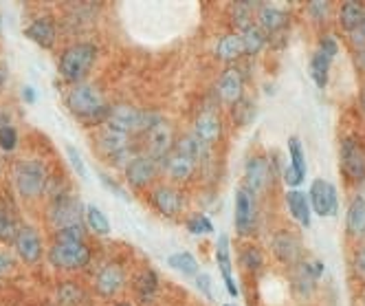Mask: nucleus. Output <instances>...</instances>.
<instances>
[{"label": "nucleus", "instance_id": "nucleus-1", "mask_svg": "<svg viewBox=\"0 0 365 306\" xmlns=\"http://www.w3.org/2000/svg\"><path fill=\"white\" fill-rule=\"evenodd\" d=\"M66 108L88 126L93 123H106L110 106L106 104V97L101 95V91L95 84L82 82L75 84L68 95H66Z\"/></svg>", "mask_w": 365, "mask_h": 306}, {"label": "nucleus", "instance_id": "nucleus-2", "mask_svg": "<svg viewBox=\"0 0 365 306\" xmlns=\"http://www.w3.org/2000/svg\"><path fill=\"white\" fill-rule=\"evenodd\" d=\"M97 46L93 42H75L68 49H64V53L60 58V73L66 82L75 84H82L91 68L97 62Z\"/></svg>", "mask_w": 365, "mask_h": 306}, {"label": "nucleus", "instance_id": "nucleus-3", "mask_svg": "<svg viewBox=\"0 0 365 306\" xmlns=\"http://www.w3.org/2000/svg\"><path fill=\"white\" fill-rule=\"evenodd\" d=\"M14 185L22 198H38L48 185V170L38 159H20L14 168Z\"/></svg>", "mask_w": 365, "mask_h": 306}, {"label": "nucleus", "instance_id": "nucleus-4", "mask_svg": "<svg viewBox=\"0 0 365 306\" xmlns=\"http://www.w3.org/2000/svg\"><path fill=\"white\" fill-rule=\"evenodd\" d=\"M159 117L161 115H156V113H143L135 106L119 104V106L110 108L106 126H110V128H115L119 133H125V135H135L139 131L145 133Z\"/></svg>", "mask_w": 365, "mask_h": 306}, {"label": "nucleus", "instance_id": "nucleus-5", "mask_svg": "<svg viewBox=\"0 0 365 306\" xmlns=\"http://www.w3.org/2000/svg\"><path fill=\"white\" fill-rule=\"evenodd\" d=\"M48 262L56 269L64 271H77L84 269L91 262V249L84 240H71V243H60L48 249Z\"/></svg>", "mask_w": 365, "mask_h": 306}, {"label": "nucleus", "instance_id": "nucleus-6", "mask_svg": "<svg viewBox=\"0 0 365 306\" xmlns=\"http://www.w3.org/2000/svg\"><path fill=\"white\" fill-rule=\"evenodd\" d=\"M341 172L350 181H365V143L356 137H346L339 148Z\"/></svg>", "mask_w": 365, "mask_h": 306}, {"label": "nucleus", "instance_id": "nucleus-7", "mask_svg": "<svg viewBox=\"0 0 365 306\" xmlns=\"http://www.w3.org/2000/svg\"><path fill=\"white\" fill-rule=\"evenodd\" d=\"M174 133L172 126L159 117L150 128L145 131V148H148V157H152L154 161H163L170 152L174 150Z\"/></svg>", "mask_w": 365, "mask_h": 306}, {"label": "nucleus", "instance_id": "nucleus-8", "mask_svg": "<svg viewBox=\"0 0 365 306\" xmlns=\"http://www.w3.org/2000/svg\"><path fill=\"white\" fill-rule=\"evenodd\" d=\"M339 53V44L332 36H324L315 56L310 60V78L315 82L319 88H326L328 86V75H330V66H332V60L334 56Z\"/></svg>", "mask_w": 365, "mask_h": 306}, {"label": "nucleus", "instance_id": "nucleus-9", "mask_svg": "<svg viewBox=\"0 0 365 306\" xmlns=\"http://www.w3.org/2000/svg\"><path fill=\"white\" fill-rule=\"evenodd\" d=\"M308 200H310V210L317 216H334L339 210V198H336V188L326 181V178H315L308 190Z\"/></svg>", "mask_w": 365, "mask_h": 306}, {"label": "nucleus", "instance_id": "nucleus-10", "mask_svg": "<svg viewBox=\"0 0 365 306\" xmlns=\"http://www.w3.org/2000/svg\"><path fill=\"white\" fill-rule=\"evenodd\" d=\"M123 170H125V181L135 190H143L156 178V172H159V161H154L148 155H135Z\"/></svg>", "mask_w": 365, "mask_h": 306}, {"label": "nucleus", "instance_id": "nucleus-11", "mask_svg": "<svg viewBox=\"0 0 365 306\" xmlns=\"http://www.w3.org/2000/svg\"><path fill=\"white\" fill-rule=\"evenodd\" d=\"M255 194L249 192L247 188H240L236 192V214H233V225L240 236H249L255 229Z\"/></svg>", "mask_w": 365, "mask_h": 306}, {"label": "nucleus", "instance_id": "nucleus-12", "mask_svg": "<svg viewBox=\"0 0 365 306\" xmlns=\"http://www.w3.org/2000/svg\"><path fill=\"white\" fill-rule=\"evenodd\" d=\"M51 220L58 229L73 227V225H84V208L80 198L75 196H60L56 198L53 208H51Z\"/></svg>", "mask_w": 365, "mask_h": 306}, {"label": "nucleus", "instance_id": "nucleus-13", "mask_svg": "<svg viewBox=\"0 0 365 306\" xmlns=\"http://www.w3.org/2000/svg\"><path fill=\"white\" fill-rule=\"evenodd\" d=\"M271 247H273L275 258L282 265L295 267V265L302 262V256H304L302 240L293 232H289V229H282V232H277L273 236V240H271Z\"/></svg>", "mask_w": 365, "mask_h": 306}, {"label": "nucleus", "instance_id": "nucleus-14", "mask_svg": "<svg viewBox=\"0 0 365 306\" xmlns=\"http://www.w3.org/2000/svg\"><path fill=\"white\" fill-rule=\"evenodd\" d=\"M123 289H125V271L117 262L103 265L95 277V291L101 297H115Z\"/></svg>", "mask_w": 365, "mask_h": 306}, {"label": "nucleus", "instance_id": "nucleus-15", "mask_svg": "<svg viewBox=\"0 0 365 306\" xmlns=\"http://www.w3.org/2000/svg\"><path fill=\"white\" fill-rule=\"evenodd\" d=\"M14 247H16L18 258L22 262H27V265H36L42 258V251H44L42 238H40V234L36 232L34 227H20Z\"/></svg>", "mask_w": 365, "mask_h": 306}, {"label": "nucleus", "instance_id": "nucleus-16", "mask_svg": "<svg viewBox=\"0 0 365 306\" xmlns=\"http://www.w3.org/2000/svg\"><path fill=\"white\" fill-rule=\"evenodd\" d=\"M271 165L264 157H251L245 165V178H247V190L257 194V192H262L267 188V183L271 181Z\"/></svg>", "mask_w": 365, "mask_h": 306}, {"label": "nucleus", "instance_id": "nucleus-17", "mask_svg": "<svg viewBox=\"0 0 365 306\" xmlns=\"http://www.w3.org/2000/svg\"><path fill=\"white\" fill-rule=\"evenodd\" d=\"M150 200H152V205L156 208V212H161L163 216H176L182 210V196L172 185L154 188L152 194H150Z\"/></svg>", "mask_w": 365, "mask_h": 306}, {"label": "nucleus", "instance_id": "nucleus-18", "mask_svg": "<svg viewBox=\"0 0 365 306\" xmlns=\"http://www.w3.org/2000/svg\"><path fill=\"white\" fill-rule=\"evenodd\" d=\"M161 165H163L165 174L172 178V181H187V178L196 170V161L192 157H187L185 152L176 150V148L161 161Z\"/></svg>", "mask_w": 365, "mask_h": 306}, {"label": "nucleus", "instance_id": "nucleus-19", "mask_svg": "<svg viewBox=\"0 0 365 306\" xmlns=\"http://www.w3.org/2000/svg\"><path fill=\"white\" fill-rule=\"evenodd\" d=\"M295 267L297 269H295V275H293V289L302 297H308L312 291H315V282L324 273V265L322 262H299Z\"/></svg>", "mask_w": 365, "mask_h": 306}, {"label": "nucleus", "instance_id": "nucleus-20", "mask_svg": "<svg viewBox=\"0 0 365 306\" xmlns=\"http://www.w3.org/2000/svg\"><path fill=\"white\" fill-rule=\"evenodd\" d=\"M24 36H27L31 42H36L42 49H51L56 44L58 38V29H56V22L51 20L48 16L36 18L27 29H24Z\"/></svg>", "mask_w": 365, "mask_h": 306}, {"label": "nucleus", "instance_id": "nucleus-21", "mask_svg": "<svg viewBox=\"0 0 365 306\" xmlns=\"http://www.w3.org/2000/svg\"><path fill=\"white\" fill-rule=\"evenodd\" d=\"M242 91H245V78L240 68H227L218 82V95L222 97V101H227V104H238L242 99Z\"/></svg>", "mask_w": 365, "mask_h": 306}, {"label": "nucleus", "instance_id": "nucleus-22", "mask_svg": "<svg viewBox=\"0 0 365 306\" xmlns=\"http://www.w3.org/2000/svg\"><path fill=\"white\" fill-rule=\"evenodd\" d=\"M286 24H289V14L284 9L273 7V5H262L257 9V27L267 34V38L279 34Z\"/></svg>", "mask_w": 365, "mask_h": 306}, {"label": "nucleus", "instance_id": "nucleus-23", "mask_svg": "<svg viewBox=\"0 0 365 306\" xmlns=\"http://www.w3.org/2000/svg\"><path fill=\"white\" fill-rule=\"evenodd\" d=\"M200 143H205L207 148H210L212 143H216L222 135V123L218 119V115L214 113H202L196 123H194V133H192Z\"/></svg>", "mask_w": 365, "mask_h": 306}, {"label": "nucleus", "instance_id": "nucleus-24", "mask_svg": "<svg viewBox=\"0 0 365 306\" xmlns=\"http://www.w3.org/2000/svg\"><path fill=\"white\" fill-rule=\"evenodd\" d=\"M216 262L220 267V273H222V280H225V287H227V293L231 297H238L240 291L236 287V282H233V277H231V249H229V238L225 234L218 236V243H216Z\"/></svg>", "mask_w": 365, "mask_h": 306}, {"label": "nucleus", "instance_id": "nucleus-25", "mask_svg": "<svg viewBox=\"0 0 365 306\" xmlns=\"http://www.w3.org/2000/svg\"><path fill=\"white\" fill-rule=\"evenodd\" d=\"M245 56V42L240 34H227L216 44V58L222 62H236Z\"/></svg>", "mask_w": 365, "mask_h": 306}, {"label": "nucleus", "instance_id": "nucleus-26", "mask_svg": "<svg viewBox=\"0 0 365 306\" xmlns=\"http://www.w3.org/2000/svg\"><path fill=\"white\" fill-rule=\"evenodd\" d=\"M135 293L141 304H150L156 297V293H159V275H156V271L143 269L135 277Z\"/></svg>", "mask_w": 365, "mask_h": 306}, {"label": "nucleus", "instance_id": "nucleus-27", "mask_svg": "<svg viewBox=\"0 0 365 306\" xmlns=\"http://www.w3.org/2000/svg\"><path fill=\"white\" fill-rule=\"evenodd\" d=\"M286 205H289V212L293 214V218L302 225V227H310V200L304 192L299 190H291L286 194Z\"/></svg>", "mask_w": 365, "mask_h": 306}, {"label": "nucleus", "instance_id": "nucleus-28", "mask_svg": "<svg viewBox=\"0 0 365 306\" xmlns=\"http://www.w3.org/2000/svg\"><path fill=\"white\" fill-rule=\"evenodd\" d=\"M346 229L350 236H363L365 234V198L363 196H354L348 214H346Z\"/></svg>", "mask_w": 365, "mask_h": 306}, {"label": "nucleus", "instance_id": "nucleus-29", "mask_svg": "<svg viewBox=\"0 0 365 306\" xmlns=\"http://www.w3.org/2000/svg\"><path fill=\"white\" fill-rule=\"evenodd\" d=\"M363 18H365V5L363 3H354V0L346 3L341 7V11H339V22H341V27L346 29V34L354 31L359 24L363 22Z\"/></svg>", "mask_w": 365, "mask_h": 306}, {"label": "nucleus", "instance_id": "nucleus-30", "mask_svg": "<svg viewBox=\"0 0 365 306\" xmlns=\"http://www.w3.org/2000/svg\"><path fill=\"white\" fill-rule=\"evenodd\" d=\"M84 223L88 225L91 232H95L99 236H108L110 234V220L97 205H86L84 208Z\"/></svg>", "mask_w": 365, "mask_h": 306}, {"label": "nucleus", "instance_id": "nucleus-31", "mask_svg": "<svg viewBox=\"0 0 365 306\" xmlns=\"http://www.w3.org/2000/svg\"><path fill=\"white\" fill-rule=\"evenodd\" d=\"M240 36H242V42H245V53L247 56H257L259 51L264 49V44H267V34L257 27V24H251V27H247V29H242L240 31Z\"/></svg>", "mask_w": 365, "mask_h": 306}, {"label": "nucleus", "instance_id": "nucleus-32", "mask_svg": "<svg viewBox=\"0 0 365 306\" xmlns=\"http://www.w3.org/2000/svg\"><path fill=\"white\" fill-rule=\"evenodd\" d=\"M168 265L172 269H176L178 273L182 275H198V262L196 258L192 256L190 251H178V253H172V256L168 258Z\"/></svg>", "mask_w": 365, "mask_h": 306}, {"label": "nucleus", "instance_id": "nucleus-33", "mask_svg": "<svg viewBox=\"0 0 365 306\" xmlns=\"http://www.w3.org/2000/svg\"><path fill=\"white\" fill-rule=\"evenodd\" d=\"M289 159H291L289 168L304 181V178H306V157H304V148H302L297 137L289 139Z\"/></svg>", "mask_w": 365, "mask_h": 306}, {"label": "nucleus", "instance_id": "nucleus-34", "mask_svg": "<svg viewBox=\"0 0 365 306\" xmlns=\"http://www.w3.org/2000/svg\"><path fill=\"white\" fill-rule=\"evenodd\" d=\"M20 232V225L16 223V218L7 212L0 210V243L3 245H14Z\"/></svg>", "mask_w": 365, "mask_h": 306}, {"label": "nucleus", "instance_id": "nucleus-35", "mask_svg": "<svg viewBox=\"0 0 365 306\" xmlns=\"http://www.w3.org/2000/svg\"><path fill=\"white\" fill-rule=\"evenodd\" d=\"M82 300H84L82 289L77 285H73V282H64L58 289V304L60 306H80Z\"/></svg>", "mask_w": 365, "mask_h": 306}, {"label": "nucleus", "instance_id": "nucleus-36", "mask_svg": "<svg viewBox=\"0 0 365 306\" xmlns=\"http://www.w3.org/2000/svg\"><path fill=\"white\" fill-rule=\"evenodd\" d=\"M240 265L245 271H259L264 267V256L257 247H245L240 253Z\"/></svg>", "mask_w": 365, "mask_h": 306}, {"label": "nucleus", "instance_id": "nucleus-37", "mask_svg": "<svg viewBox=\"0 0 365 306\" xmlns=\"http://www.w3.org/2000/svg\"><path fill=\"white\" fill-rule=\"evenodd\" d=\"M253 11H255V5L247 3V0L236 3V5H233V22H236L240 29L251 27V24H253Z\"/></svg>", "mask_w": 365, "mask_h": 306}, {"label": "nucleus", "instance_id": "nucleus-38", "mask_svg": "<svg viewBox=\"0 0 365 306\" xmlns=\"http://www.w3.org/2000/svg\"><path fill=\"white\" fill-rule=\"evenodd\" d=\"M187 229L194 234V236H200V234H212L214 232V225L212 220L207 218L205 214H196L187 220Z\"/></svg>", "mask_w": 365, "mask_h": 306}, {"label": "nucleus", "instance_id": "nucleus-39", "mask_svg": "<svg viewBox=\"0 0 365 306\" xmlns=\"http://www.w3.org/2000/svg\"><path fill=\"white\" fill-rule=\"evenodd\" d=\"M86 232H84V225H73V227H62L58 229L56 240L60 243H71V240H84Z\"/></svg>", "mask_w": 365, "mask_h": 306}, {"label": "nucleus", "instance_id": "nucleus-40", "mask_svg": "<svg viewBox=\"0 0 365 306\" xmlns=\"http://www.w3.org/2000/svg\"><path fill=\"white\" fill-rule=\"evenodd\" d=\"M16 146H18V133H16V128L14 126H3L0 128V150H5V152H11V150H16Z\"/></svg>", "mask_w": 365, "mask_h": 306}, {"label": "nucleus", "instance_id": "nucleus-41", "mask_svg": "<svg viewBox=\"0 0 365 306\" xmlns=\"http://www.w3.org/2000/svg\"><path fill=\"white\" fill-rule=\"evenodd\" d=\"M66 157H68V161H71V165H73V170H75L77 174H80L82 178H88V168H86L82 155H80V152H77L71 143L66 146Z\"/></svg>", "mask_w": 365, "mask_h": 306}, {"label": "nucleus", "instance_id": "nucleus-42", "mask_svg": "<svg viewBox=\"0 0 365 306\" xmlns=\"http://www.w3.org/2000/svg\"><path fill=\"white\" fill-rule=\"evenodd\" d=\"M99 181L103 183V188L106 190H110V192H115L119 198H123V200H130V196L125 194V190L117 183V181H113V178L108 176V174H103V172H99Z\"/></svg>", "mask_w": 365, "mask_h": 306}, {"label": "nucleus", "instance_id": "nucleus-43", "mask_svg": "<svg viewBox=\"0 0 365 306\" xmlns=\"http://www.w3.org/2000/svg\"><path fill=\"white\" fill-rule=\"evenodd\" d=\"M196 287L198 291L207 297V300H214V291H212V277L207 273H198L196 275Z\"/></svg>", "mask_w": 365, "mask_h": 306}, {"label": "nucleus", "instance_id": "nucleus-44", "mask_svg": "<svg viewBox=\"0 0 365 306\" xmlns=\"http://www.w3.org/2000/svg\"><path fill=\"white\" fill-rule=\"evenodd\" d=\"M330 11V3H322V0H312L308 5V14L315 20H324Z\"/></svg>", "mask_w": 365, "mask_h": 306}, {"label": "nucleus", "instance_id": "nucleus-45", "mask_svg": "<svg viewBox=\"0 0 365 306\" xmlns=\"http://www.w3.org/2000/svg\"><path fill=\"white\" fill-rule=\"evenodd\" d=\"M348 38H350V42H352L356 49H363V46H365V18H363V22L359 24V27H356L354 31L348 34Z\"/></svg>", "mask_w": 365, "mask_h": 306}, {"label": "nucleus", "instance_id": "nucleus-46", "mask_svg": "<svg viewBox=\"0 0 365 306\" xmlns=\"http://www.w3.org/2000/svg\"><path fill=\"white\" fill-rule=\"evenodd\" d=\"M11 269H14V258L9 256L7 251H0V277L11 273Z\"/></svg>", "mask_w": 365, "mask_h": 306}, {"label": "nucleus", "instance_id": "nucleus-47", "mask_svg": "<svg viewBox=\"0 0 365 306\" xmlns=\"http://www.w3.org/2000/svg\"><path fill=\"white\" fill-rule=\"evenodd\" d=\"M354 269H356V273L365 275V245L356 251V256H354Z\"/></svg>", "mask_w": 365, "mask_h": 306}, {"label": "nucleus", "instance_id": "nucleus-48", "mask_svg": "<svg viewBox=\"0 0 365 306\" xmlns=\"http://www.w3.org/2000/svg\"><path fill=\"white\" fill-rule=\"evenodd\" d=\"M22 99L27 101V104H36V88L34 86H24L22 88Z\"/></svg>", "mask_w": 365, "mask_h": 306}, {"label": "nucleus", "instance_id": "nucleus-49", "mask_svg": "<svg viewBox=\"0 0 365 306\" xmlns=\"http://www.w3.org/2000/svg\"><path fill=\"white\" fill-rule=\"evenodd\" d=\"M354 62L356 66L365 73V46L363 49H356V53H354Z\"/></svg>", "mask_w": 365, "mask_h": 306}, {"label": "nucleus", "instance_id": "nucleus-50", "mask_svg": "<svg viewBox=\"0 0 365 306\" xmlns=\"http://www.w3.org/2000/svg\"><path fill=\"white\" fill-rule=\"evenodd\" d=\"M5 80H7V71H5V66H0V86L5 84Z\"/></svg>", "mask_w": 365, "mask_h": 306}, {"label": "nucleus", "instance_id": "nucleus-51", "mask_svg": "<svg viewBox=\"0 0 365 306\" xmlns=\"http://www.w3.org/2000/svg\"><path fill=\"white\" fill-rule=\"evenodd\" d=\"M359 101H361V111L365 113V91L361 93V99H359Z\"/></svg>", "mask_w": 365, "mask_h": 306}, {"label": "nucleus", "instance_id": "nucleus-52", "mask_svg": "<svg viewBox=\"0 0 365 306\" xmlns=\"http://www.w3.org/2000/svg\"><path fill=\"white\" fill-rule=\"evenodd\" d=\"M3 126H7V117L0 113V128H3Z\"/></svg>", "mask_w": 365, "mask_h": 306}, {"label": "nucleus", "instance_id": "nucleus-53", "mask_svg": "<svg viewBox=\"0 0 365 306\" xmlns=\"http://www.w3.org/2000/svg\"><path fill=\"white\" fill-rule=\"evenodd\" d=\"M115 306H133L130 302H119V304H115Z\"/></svg>", "mask_w": 365, "mask_h": 306}, {"label": "nucleus", "instance_id": "nucleus-54", "mask_svg": "<svg viewBox=\"0 0 365 306\" xmlns=\"http://www.w3.org/2000/svg\"><path fill=\"white\" fill-rule=\"evenodd\" d=\"M0 34H3V22H0Z\"/></svg>", "mask_w": 365, "mask_h": 306}, {"label": "nucleus", "instance_id": "nucleus-55", "mask_svg": "<svg viewBox=\"0 0 365 306\" xmlns=\"http://www.w3.org/2000/svg\"><path fill=\"white\" fill-rule=\"evenodd\" d=\"M363 306H365V297H363Z\"/></svg>", "mask_w": 365, "mask_h": 306}, {"label": "nucleus", "instance_id": "nucleus-56", "mask_svg": "<svg viewBox=\"0 0 365 306\" xmlns=\"http://www.w3.org/2000/svg\"><path fill=\"white\" fill-rule=\"evenodd\" d=\"M225 306H231V304H225Z\"/></svg>", "mask_w": 365, "mask_h": 306}]
</instances>
